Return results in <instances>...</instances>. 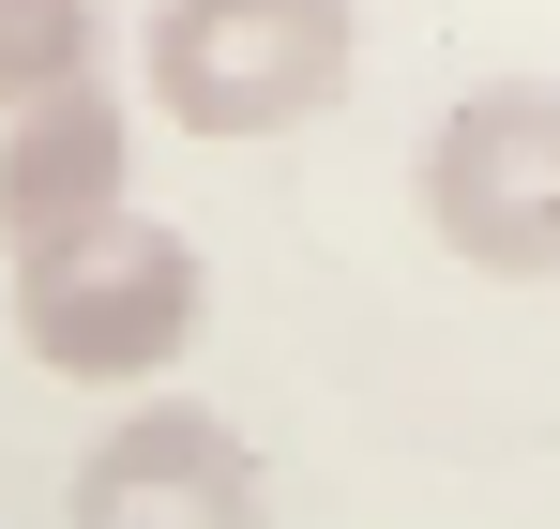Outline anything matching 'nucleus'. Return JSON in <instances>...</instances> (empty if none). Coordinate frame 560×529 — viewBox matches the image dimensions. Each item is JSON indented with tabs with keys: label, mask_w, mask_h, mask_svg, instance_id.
<instances>
[{
	"label": "nucleus",
	"mask_w": 560,
	"mask_h": 529,
	"mask_svg": "<svg viewBox=\"0 0 560 529\" xmlns=\"http://www.w3.org/2000/svg\"><path fill=\"white\" fill-rule=\"evenodd\" d=\"M349 46H364V0H152L137 77L183 137L243 152V137H303L349 91Z\"/></svg>",
	"instance_id": "obj_1"
},
{
	"label": "nucleus",
	"mask_w": 560,
	"mask_h": 529,
	"mask_svg": "<svg viewBox=\"0 0 560 529\" xmlns=\"http://www.w3.org/2000/svg\"><path fill=\"white\" fill-rule=\"evenodd\" d=\"M197 318H212V272L167 212H106L92 243H61V258L15 272V333L31 363H61V378H92V393H137V378H167L197 349Z\"/></svg>",
	"instance_id": "obj_2"
},
{
	"label": "nucleus",
	"mask_w": 560,
	"mask_h": 529,
	"mask_svg": "<svg viewBox=\"0 0 560 529\" xmlns=\"http://www.w3.org/2000/svg\"><path fill=\"white\" fill-rule=\"evenodd\" d=\"M424 227L455 272H500V287H560V91L500 77L455 91L440 137H424Z\"/></svg>",
	"instance_id": "obj_3"
},
{
	"label": "nucleus",
	"mask_w": 560,
	"mask_h": 529,
	"mask_svg": "<svg viewBox=\"0 0 560 529\" xmlns=\"http://www.w3.org/2000/svg\"><path fill=\"white\" fill-rule=\"evenodd\" d=\"M77 529H273V484L212 409H121L77 454Z\"/></svg>",
	"instance_id": "obj_4"
},
{
	"label": "nucleus",
	"mask_w": 560,
	"mask_h": 529,
	"mask_svg": "<svg viewBox=\"0 0 560 529\" xmlns=\"http://www.w3.org/2000/svg\"><path fill=\"white\" fill-rule=\"evenodd\" d=\"M106 212H137V121H121V91H61V106H15L0 121V258H61V243H92Z\"/></svg>",
	"instance_id": "obj_5"
},
{
	"label": "nucleus",
	"mask_w": 560,
	"mask_h": 529,
	"mask_svg": "<svg viewBox=\"0 0 560 529\" xmlns=\"http://www.w3.org/2000/svg\"><path fill=\"white\" fill-rule=\"evenodd\" d=\"M92 61H106V0H0V121L92 91Z\"/></svg>",
	"instance_id": "obj_6"
}]
</instances>
